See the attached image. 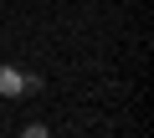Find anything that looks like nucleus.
<instances>
[{
  "label": "nucleus",
  "instance_id": "obj_1",
  "mask_svg": "<svg viewBox=\"0 0 154 138\" xmlns=\"http://www.w3.org/2000/svg\"><path fill=\"white\" fill-rule=\"evenodd\" d=\"M26 92H41V77L36 72H16V66H0V97H26Z\"/></svg>",
  "mask_w": 154,
  "mask_h": 138
}]
</instances>
